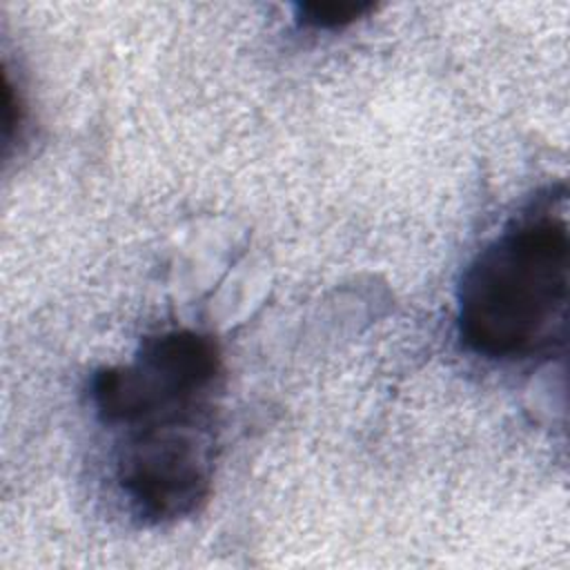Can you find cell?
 <instances>
[{"mask_svg":"<svg viewBox=\"0 0 570 570\" xmlns=\"http://www.w3.org/2000/svg\"><path fill=\"white\" fill-rule=\"evenodd\" d=\"M568 223L554 205L505 227L468 265L459 285V334L492 361H530L561 350L568 323Z\"/></svg>","mask_w":570,"mask_h":570,"instance_id":"cell-1","label":"cell"},{"mask_svg":"<svg viewBox=\"0 0 570 570\" xmlns=\"http://www.w3.org/2000/svg\"><path fill=\"white\" fill-rule=\"evenodd\" d=\"M216 416H183L120 432L116 479L145 523L194 514L209 497Z\"/></svg>","mask_w":570,"mask_h":570,"instance_id":"cell-2","label":"cell"},{"mask_svg":"<svg viewBox=\"0 0 570 570\" xmlns=\"http://www.w3.org/2000/svg\"><path fill=\"white\" fill-rule=\"evenodd\" d=\"M223 374L220 347L209 334L167 330L145 336L129 363L98 370L91 401L100 421L116 428L149 405L216 401Z\"/></svg>","mask_w":570,"mask_h":570,"instance_id":"cell-3","label":"cell"},{"mask_svg":"<svg viewBox=\"0 0 570 570\" xmlns=\"http://www.w3.org/2000/svg\"><path fill=\"white\" fill-rule=\"evenodd\" d=\"M374 2L367 0H314L296 7L301 24L312 29H341L374 11Z\"/></svg>","mask_w":570,"mask_h":570,"instance_id":"cell-4","label":"cell"}]
</instances>
